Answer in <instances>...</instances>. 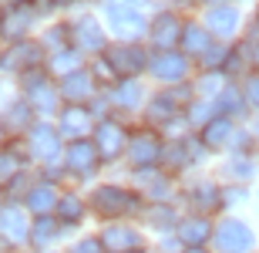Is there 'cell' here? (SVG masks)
<instances>
[{
    "label": "cell",
    "mask_w": 259,
    "mask_h": 253,
    "mask_svg": "<svg viewBox=\"0 0 259 253\" xmlns=\"http://www.w3.org/2000/svg\"><path fill=\"white\" fill-rule=\"evenodd\" d=\"M105 14H108V27L115 30L121 41H132V38H138V34L145 30V17L132 7V4H111Z\"/></svg>",
    "instance_id": "obj_1"
},
{
    "label": "cell",
    "mask_w": 259,
    "mask_h": 253,
    "mask_svg": "<svg viewBox=\"0 0 259 253\" xmlns=\"http://www.w3.org/2000/svg\"><path fill=\"white\" fill-rule=\"evenodd\" d=\"M215 246L222 253H246L252 246V230L239 220H229L215 230Z\"/></svg>",
    "instance_id": "obj_2"
},
{
    "label": "cell",
    "mask_w": 259,
    "mask_h": 253,
    "mask_svg": "<svg viewBox=\"0 0 259 253\" xmlns=\"http://www.w3.org/2000/svg\"><path fill=\"white\" fill-rule=\"evenodd\" d=\"M135 206V196L125 193V189H118V186H101L95 189V209L105 216H118V213H128Z\"/></svg>",
    "instance_id": "obj_3"
},
{
    "label": "cell",
    "mask_w": 259,
    "mask_h": 253,
    "mask_svg": "<svg viewBox=\"0 0 259 253\" xmlns=\"http://www.w3.org/2000/svg\"><path fill=\"white\" fill-rule=\"evenodd\" d=\"M108 64L118 71V75H138L145 68V51L132 48V44H121V48L108 51Z\"/></svg>",
    "instance_id": "obj_4"
},
{
    "label": "cell",
    "mask_w": 259,
    "mask_h": 253,
    "mask_svg": "<svg viewBox=\"0 0 259 253\" xmlns=\"http://www.w3.org/2000/svg\"><path fill=\"white\" fill-rule=\"evenodd\" d=\"M121 142H125V132H121V125H115V122H101L95 132V149L98 156L105 159H115L118 152H121Z\"/></svg>",
    "instance_id": "obj_5"
},
{
    "label": "cell",
    "mask_w": 259,
    "mask_h": 253,
    "mask_svg": "<svg viewBox=\"0 0 259 253\" xmlns=\"http://www.w3.org/2000/svg\"><path fill=\"white\" fill-rule=\"evenodd\" d=\"M185 71H189V61L182 54H175V51H162L152 61V75L162 81H179V78H185Z\"/></svg>",
    "instance_id": "obj_6"
},
{
    "label": "cell",
    "mask_w": 259,
    "mask_h": 253,
    "mask_svg": "<svg viewBox=\"0 0 259 253\" xmlns=\"http://www.w3.org/2000/svg\"><path fill=\"white\" fill-rule=\"evenodd\" d=\"M98 162V149L91 146V142H74V146L67 149V169L77 175H88L91 169H95Z\"/></svg>",
    "instance_id": "obj_7"
},
{
    "label": "cell",
    "mask_w": 259,
    "mask_h": 253,
    "mask_svg": "<svg viewBox=\"0 0 259 253\" xmlns=\"http://www.w3.org/2000/svg\"><path fill=\"white\" fill-rule=\"evenodd\" d=\"M138 243H142V236L135 233V230H128V226H111V230H105V236H101V246L111 250V253H128Z\"/></svg>",
    "instance_id": "obj_8"
},
{
    "label": "cell",
    "mask_w": 259,
    "mask_h": 253,
    "mask_svg": "<svg viewBox=\"0 0 259 253\" xmlns=\"http://www.w3.org/2000/svg\"><path fill=\"white\" fill-rule=\"evenodd\" d=\"M158 156H162V142H158L152 132L135 135V142H132V162L135 166H152Z\"/></svg>",
    "instance_id": "obj_9"
},
{
    "label": "cell",
    "mask_w": 259,
    "mask_h": 253,
    "mask_svg": "<svg viewBox=\"0 0 259 253\" xmlns=\"http://www.w3.org/2000/svg\"><path fill=\"white\" fill-rule=\"evenodd\" d=\"M182 30L185 27L175 20V14H158V17H155V24H152V41L158 44V48H172Z\"/></svg>",
    "instance_id": "obj_10"
},
{
    "label": "cell",
    "mask_w": 259,
    "mask_h": 253,
    "mask_svg": "<svg viewBox=\"0 0 259 253\" xmlns=\"http://www.w3.org/2000/svg\"><path fill=\"white\" fill-rule=\"evenodd\" d=\"M205 24H209L219 38H232V34H236V27H239V14H236L232 7H215V10H209Z\"/></svg>",
    "instance_id": "obj_11"
},
{
    "label": "cell",
    "mask_w": 259,
    "mask_h": 253,
    "mask_svg": "<svg viewBox=\"0 0 259 253\" xmlns=\"http://www.w3.org/2000/svg\"><path fill=\"white\" fill-rule=\"evenodd\" d=\"M61 95H64L67 101H84V98L91 95V75H88V71L67 75V78L61 81Z\"/></svg>",
    "instance_id": "obj_12"
},
{
    "label": "cell",
    "mask_w": 259,
    "mask_h": 253,
    "mask_svg": "<svg viewBox=\"0 0 259 253\" xmlns=\"http://www.w3.org/2000/svg\"><path fill=\"white\" fill-rule=\"evenodd\" d=\"M0 230H4V236H7L10 243H20V240L27 236V220H24L20 209L10 206L7 213H0Z\"/></svg>",
    "instance_id": "obj_13"
},
{
    "label": "cell",
    "mask_w": 259,
    "mask_h": 253,
    "mask_svg": "<svg viewBox=\"0 0 259 253\" xmlns=\"http://www.w3.org/2000/svg\"><path fill=\"white\" fill-rule=\"evenodd\" d=\"M40 58L37 44H27V41H17V48L4 58V68H34V61Z\"/></svg>",
    "instance_id": "obj_14"
},
{
    "label": "cell",
    "mask_w": 259,
    "mask_h": 253,
    "mask_svg": "<svg viewBox=\"0 0 259 253\" xmlns=\"http://www.w3.org/2000/svg\"><path fill=\"white\" fill-rule=\"evenodd\" d=\"M27 27H30V14H27V10H10L7 17L0 20V34H4L7 41L24 38V34H27Z\"/></svg>",
    "instance_id": "obj_15"
},
{
    "label": "cell",
    "mask_w": 259,
    "mask_h": 253,
    "mask_svg": "<svg viewBox=\"0 0 259 253\" xmlns=\"http://www.w3.org/2000/svg\"><path fill=\"white\" fill-rule=\"evenodd\" d=\"M27 91H30V101L40 108V112H51L54 108V91L48 88V81L40 75H27Z\"/></svg>",
    "instance_id": "obj_16"
},
{
    "label": "cell",
    "mask_w": 259,
    "mask_h": 253,
    "mask_svg": "<svg viewBox=\"0 0 259 253\" xmlns=\"http://www.w3.org/2000/svg\"><path fill=\"white\" fill-rule=\"evenodd\" d=\"M30 146H34V152H37L40 159H54V156H58V135H54L48 125H37V128H34Z\"/></svg>",
    "instance_id": "obj_17"
},
{
    "label": "cell",
    "mask_w": 259,
    "mask_h": 253,
    "mask_svg": "<svg viewBox=\"0 0 259 253\" xmlns=\"http://www.w3.org/2000/svg\"><path fill=\"white\" fill-rule=\"evenodd\" d=\"M229 135H232L229 118H212L209 125H205V132H202V142H205L209 149H219L222 142H229Z\"/></svg>",
    "instance_id": "obj_18"
},
{
    "label": "cell",
    "mask_w": 259,
    "mask_h": 253,
    "mask_svg": "<svg viewBox=\"0 0 259 253\" xmlns=\"http://www.w3.org/2000/svg\"><path fill=\"white\" fill-rule=\"evenodd\" d=\"M54 203H61L58 193H54V186H37V189H30V196H27V206L34 213H48Z\"/></svg>",
    "instance_id": "obj_19"
},
{
    "label": "cell",
    "mask_w": 259,
    "mask_h": 253,
    "mask_svg": "<svg viewBox=\"0 0 259 253\" xmlns=\"http://www.w3.org/2000/svg\"><path fill=\"white\" fill-rule=\"evenodd\" d=\"M77 41H81V48H91V51H98L105 41H101V27H98L91 17H84V20H77Z\"/></svg>",
    "instance_id": "obj_20"
},
{
    "label": "cell",
    "mask_w": 259,
    "mask_h": 253,
    "mask_svg": "<svg viewBox=\"0 0 259 253\" xmlns=\"http://www.w3.org/2000/svg\"><path fill=\"white\" fill-rule=\"evenodd\" d=\"M179 236H182L185 243L199 246V243H205V240H209V223H205V220H185L182 230H179Z\"/></svg>",
    "instance_id": "obj_21"
},
{
    "label": "cell",
    "mask_w": 259,
    "mask_h": 253,
    "mask_svg": "<svg viewBox=\"0 0 259 253\" xmlns=\"http://www.w3.org/2000/svg\"><path fill=\"white\" fill-rule=\"evenodd\" d=\"M182 44L189 54H205L209 51V38H205V30L195 27V24H189V27L182 30Z\"/></svg>",
    "instance_id": "obj_22"
},
{
    "label": "cell",
    "mask_w": 259,
    "mask_h": 253,
    "mask_svg": "<svg viewBox=\"0 0 259 253\" xmlns=\"http://www.w3.org/2000/svg\"><path fill=\"white\" fill-rule=\"evenodd\" d=\"M185 95H189V91H179V95H158L152 105H148V118H152V122H162L165 115L175 112V98H185Z\"/></svg>",
    "instance_id": "obj_23"
},
{
    "label": "cell",
    "mask_w": 259,
    "mask_h": 253,
    "mask_svg": "<svg viewBox=\"0 0 259 253\" xmlns=\"http://www.w3.org/2000/svg\"><path fill=\"white\" fill-rule=\"evenodd\" d=\"M61 122H64V132L67 135H81V132H88V112L84 108H67L64 115H61Z\"/></svg>",
    "instance_id": "obj_24"
},
{
    "label": "cell",
    "mask_w": 259,
    "mask_h": 253,
    "mask_svg": "<svg viewBox=\"0 0 259 253\" xmlns=\"http://www.w3.org/2000/svg\"><path fill=\"white\" fill-rule=\"evenodd\" d=\"M115 101H118V105H125V108H135L138 101H142V88L135 85V81H125V85L118 88Z\"/></svg>",
    "instance_id": "obj_25"
},
{
    "label": "cell",
    "mask_w": 259,
    "mask_h": 253,
    "mask_svg": "<svg viewBox=\"0 0 259 253\" xmlns=\"http://www.w3.org/2000/svg\"><path fill=\"white\" fill-rule=\"evenodd\" d=\"M54 236H58V223L54 220H37V226H34V243H48Z\"/></svg>",
    "instance_id": "obj_26"
},
{
    "label": "cell",
    "mask_w": 259,
    "mask_h": 253,
    "mask_svg": "<svg viewBox=\"0 0 259 253\" xmlns=\"http://www.w3.org/2000/svg\"><path fill=\"white\" fill-rule=\"evenodd\" d=\"M195 199H199V206H205V209H215V206H219V189L205 183V186L195 189Z\"/></svg>",
    "instance_id": "obj_27"
},
{
    "label": "cell",
    "mask_w": 259,
    "mask_h": 253,
    "mask_svg": "<svg viewBox=\"0 0 259 253\" xmlns=\"http://www.w3.org/2000/svg\"><path fill=\"white\" fill-rule=\"evenodd\" d=\"M61 220H67V223H77L81 220V203H77L74 196H67V199H61Z\"/></svg>",
    "instance_id": "obj_28"
},
{
    "label": "cell",
    "mask_w": 259,
    "mask_h": 253,
    "mask_svg": "<svg viewBox=\"0 0 259 253\" xmlns=\"http://www.w3.org/2000/svg\"><path fill=\"white\" fill-rule=\"evenodd\" d=\"M74 68H77V54H74V51H64V54L54 58V71H67V75H74Z\"/></svg>",
    "instance_id": "obj_29"
},
{
    "label": "cell",
    "mask_w": 259,
    "mask_h": 253,
    "mask_svg": "<svg viewBox=\"0 0 259 253\" xmlns=\"http://www.w3.org/2000/svg\"><path fill=\"white\" fill-rule=\"evenodd\" d=\"M199 91L202 95H212V91H222V75H205L199 81Z\"/></svg>",
    "instance_id": "obj_30"
},
{
    "label": "cell",
    "mask_w": 259,
    "mask_h": 253,
    "mask_svg": "<svg viewBox=\"0 0 259 253\" xmlns=\"http://www.w3.org/2000/svg\"><path fill=\"white\" fill-rule=\"evenodd\" d=\"M105 246H101V240H81V243L74 246L71 253H101Z\"/></svg>",
    "instance_id": "obj_31"
},
{
    "label": "cell",
    "mask_w": 259,
    "mask_h": 253,
    "mask_svg": "<svg viewBox=\"0 0 259 253\" xmlns=\"http://www.w3.org/2000/svg\"><path fill=\"white\" fill-rule=\"evenodd\" d=\"M232 172H236V175H239V179H249V172H252V166H249V162H246V159H236V162H232Z\"/></svg>",
    "instance_id": "obj_32"
},
{
    "label": "cell",
    "mask_w": 259,
    "mask_h": 253,
    "mask_svg": "<svg viewBox=\"0 0 259 253\" xmlns=\"http://www.w3.org/2000/svg\"><path fill=\"white\" fill-rule=\"evenodd\" d=\"M14 169H17V162H14L10 156H4V152H0V175H10Z\"/></svg>",
    "instance_id": "obj_33"
},
{
    "label": "cell",
    "mask_w": 259,
    "mask_h": 253,
    "mask_svg": "<svg viewBox=\"0 0 259 253\" xmlns=\"http://www.w3.org/2000/svg\"><path fill=\"white\" fill-rule=\"evenodd\" d=\"M246 91H249V101H252V105H259V78H249Z\"/></svg>",
    "instance_id": "obj_34"
},
{
    "label": "cell",
    "mask_w": 259,
    "mask_h": 253,
    "mask_svg": "<svg viewBox=\"0 0 259 253\" xmlns=\"http://www.w3.org/2000/svg\"><path fill=\"white\" fill-rule=\"evenodd\" d=\"M222 101H226V108H239V98H236V91H222Z\"/></svg>",
    "instance_id": "obj_35"
},
{
    "label": "cell",
    "mask_w": 259,
    "mask_h": 253,
    "mask_svg": "<svg viewBox=\"0 0 259 253\" xmlns=\"http://www.w3.org/2000/svg\"><path fill=\"white\" fill-rule=\"evenodd\" d=\"M249 38H252V41H259V14L252 17V24H249Z\"/></svg>",
    "instance_id": "obj_36"
},
{
    "label": "cell",
    "mask_w": 259,
    "mask_h": 253,
    "mask_svg": "<svg viewBox=\"0 0 259 253\" xmlns=\"http://www.w3.org/2000/svg\"><path fill=\"white\" fill-rule=\"evenodd\" d=\"M189 253H202V250H199V246H195V250H189Z\"/></svg>",
    "instance_id": "obj_37"
},
{
    "label": "cell",
    "mask_w": 259,
    "mask_h": 253,
    "mask_svg": "<svg viewBox=\"0 0 259 253\" xmlns=\"http://www.w3.org/2000/svg\"><path fill=\"white\" fill-rule=\"evenodd\" d=\"M256 61H259V51H256Z\"/></svg>",
    "instance_id": "obj_38"
},
{
    "label": "cell",
    "mask_w": 259,
    "mask_h": 253,
    "mask_svg": "<svg viewBox=\"0 0 259 253\" xmlns=\"http://www.w3.org/2000/svg\"><path fill=\"white\" fill-rule=\"evenodd\" d=\"M209 4H212V0H209Z\"/></svg>",
    "instance_id": "obj_39"
}]
</instances>
